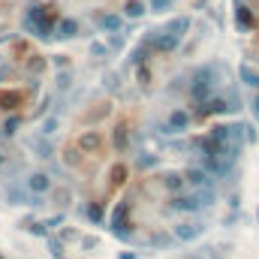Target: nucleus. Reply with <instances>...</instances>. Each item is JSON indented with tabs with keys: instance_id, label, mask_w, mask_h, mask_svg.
<instances>
[{
	"instance_id": "obj_1",
	"label": "nucleus",
	"mask_w": 259,
	"mask_h": 259,
	"mask_svg": "<svg viewBox=\"0 0 259 259\" xmlns=\"http://www.w3.org/2000/svg\"><path fill=\"white\" fill-rule=\"evenodd\" d=\"M235 18H238V27H241V30H253V27H256V18H253V12H250L247 6H238Z\"/></svg>"
},
{
	"instance_id": "obj_2",
	"label": "nucleus",
	"mask_w": 259,
	"mask_h": 259,
	"mask_svg": "<svg viewBox=\"0 0 259 259\" xmlns=\"http://www.w3.org/2000/svg\"><path fill=\"white\" fill-rule=\"evenodd\" d=\"M241 75H244V81H247L250 88H259V72H256V69H250V66H244V69H241Z\"/></svg>"
},
{
	"instance_id": "obj_3",
	"label": "nucleus",
	"mask_w": 259,
	"mask_h": 259,
	"mask_svg": "<svg viewBox=\"0 0 259 259\" xmlns=\"http://www.w3.org/2000/svg\"><path fill=\"white\" fill-rule=\"evenodd\" d=\"M253 115H256V118H259V94H256V97H253Z\"/></svg>"
},
{
	"instance_id": "obj_4",
	"label": "nucleus",
	"mask_w": 259,
	"mask_h": 259,
	"mask_svg": "<svg viewBox=\"0 0 259 259\" xmlns=\"http://www.w3.org/2000/svg\"><path fill=\"white\" fill-rule=\"evenodd\" d=\"M256 214H259V211H256Z\"/></svg>"
}]
</instances>
